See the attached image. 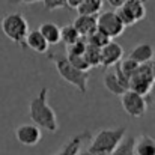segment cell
Wrapping results in <instances>:
<instances>
[{"label": "cell", "mask_w": 155, "mask_h": 155, "mask_svg": "<svg viewBox=\"0 0 155 155\" xmlns=\"http://www.w3.org/2000/svg\"><path fill=\"white\" fill-rule=\"evenodd\" d=\"M48 87H42L39 94L29 103V116L30 120L39 128H44L50 133H56L59 130V122L56 111L48 104Z\"/></svg>", "instance_id": "cell-1"}, {"label": "cell", "mask_w": 155, "mask_h": 155, "mask_svg": "<svg viewBox=\"0 0 155 155\" xmlns=\"http://www.w3.org/2000/svg\"><path fill=\"white\" fill-rule=\"evenodd\" d=\"M86 41H87L89 44H92V45H95V47H100V48H101V47H104V45H105L108 41H111V39H110L107 35H104L103 32H100V30L97 29L92 35H89V36L86 38Z\"/></svg>", "instance_id": "cell-23"}, {"label": "cell", "mask_w": 155, "mask_h": 155, "mask_svg": "<svg viewBox=\"0 0 155 155\" xmlns=\"http://www.w3.org/2000/svg\"><path fill=\"white\" fill-rule=\"evenodd\" d=\"M149 65H151V71H152V77H154V83H155V60H151Z\"/></svg>", "instance_id": "cell-30"}, {"label": "cell", "mask_w": 155, "mask_h": 155, "mask_svg": "<svg viewBox=\"0 0 155 155\" xmlns=\"http://www.w3.org/2000/svg\"><path fill=\"white\" fill-rule=\"evenodd\" d=\"M103 5L104 0H83L78 5L77 12L84 15H98L103 9Z\"/></svg>", "instance_id": "cell-18"}, {"label": "cell", "mask_w": 155, "mask_h": 155, "mask_svg": "<svg viewBox=\"0 0 155 155\" xmlns=\"http://www.w3.org/2000/svg\"><path fill=\"white\" fill-rule=\"evenodd\" d=\"M154 77H152V71H151L149 63L139 65L137 69L133 72V75L128 80V89L134 91L143 97H148L151 94V91L154 89Z\"/></svg>", "instance_id": "cell-5"}, {"label": "cell", "mask_w": 155, "mask_h": 155, "mask_svg": "<svg viewBox=\"0 0 155 155\" xmlns=\"http://www.w3.org/2000/svg\"><path fill=\"white\" fill-rule=\"evenodd\" d=\"M124 57V48L120 44L114 41H108L104 47H101V65L104 68H110Z\"/></svg>", "instance_id": "cell-11"}, {"label": "cell", "mask_w": 155, "mask_h": 155, "mask_svg": "<svg viewBox=\"0 0 155 155\" xmlns=\"http://www.w3.org/2000/svg\"><path fill=\"white\" fill-rule=\"evenodd\" d=\"M105 74H104V86L108 92H111L113 95H117L120 97L125 91H128V80L122 75V72L119 71L117 68V63L110 66V68H105Z\"/></svg>", "instance_id": "cell-9"}, {"label": "cell", "mask_w": 155, "mask_h": 155, "mask_svg": "<svg viewBox=\"0 0 155 155\" xmlns=\"http://www.w3.org/2000/svg\"><path fill=\"white\" fill-rule=\"evenodd\" d=\"M131 59H134L137 63H149L151 60H154L155 56V48L152 44L149 42H142V44H137L128 54Z\"/></svg>", "instance_id": "cell-15"}, {"label": "cell", "mask_w": 155, "mask_h": 155, "mask_svg": "<svg viewBox=\"0 0 155 155\" xmlns=\"http://www.w3.org/2000/svg\"><path fill=\"white\" fill-rule=\"evenodd\" d=\"M116 14L125 27H131L136 23L145 20L146 17L145 2L143 0H127L120 8L116 9Z\"/></svg>", "instance_id": "cell-6"}, {"label": "cell", "mask_w": 155, "mask_h": 155, "mask_svg": "<svg viewBox=\"0 0 155 155\" xmlns=\"http://www.w3.org/2000/svg\"><path fill=\"white\" fill-rule=\"evenodd\" d=\"M97 29L107 35L110 39H113L120 36L127 27L117 17L116 11H104L100 12V15H97Z\"/></svg>", "instance_id": "cell-8"}, {"label": "cell", "mask_w": 155, "mask_h": 155, "mask_svg": "<svg viewBox=\"0 0 155 155\" xmlns=\"http://www.w3.org/2000/svg\"><path fill=\"white\" fill-rule=\"evenodd\" d=\"M77 155H95V154H92L91 151H83V152H80V151H78V154Z\"/></svg>", "instance_id": "cell-31"}, {"label": "cell", "mask_w": 155, "mask_h": 155, "mask_svg": "<svg viewBox=\"0 0 155 155\" xmlns=\"http://www.w3.org/2000/svg\"><path fill=\"white\" fill-rule=\"evenodd\" d=\"M81 2H83V0H66V5H68V8H71V9H77Z\"/></svg>", "instance_id": "cell-29"}, {"label": "cell", "mask_w": 155, "mask_h": 155, "mask_svg": "<svg viewBox=\"0 0 155 155\" xmlns=\"http://www.w3.org/2000/svg\"><path fill=\"white\" fill-rule=\"evenodd\" d=\"M120 104H122V108L125 110V113H128L134 119L143 117L149 108V101L146 97H143L134 91H130V89L120 95Z\"/></svg>", "instance_id": "cell-7"}, {"label": "cell", "mask_w": 155, "mask_h": 155, "mask_svg": "<svg viewBox=\"0 0 155 155\" xmlns=\"http://www.w3.org/2000/svg\"><path fill=\"white\" fill-rule=\"evenodd\" d=\"M143 2H145V3H146V2H148V0H143Z\"/></svg>", "instance_id": "cell-32"}, {"label": "cell", "mask_w": 155, "mask_h": 155, "mask_svg": "<svg viewBox=\"0 0 155 155\" xmlns=\"http://www.w3.org/2000/svg\"><path fill=\"white\" fill-rule=\"evenodd\" d=\"M140 63H137L134 59H131L130 56L128 57H122L120 60H119V63H117V68H119V71L122 72V75L127 78V80H130V77L133 75V72L137 69V66H139Z\"/></svg>", "instance_id": "cell-22"}, {"label": "cell", "mask_w": 155, "mask_h": 155, "mask_svg": "<svg viewBox=\"0 0 155 155\" xmlns=\"http://www.w3.org/2000/svg\"><path fill=\"white\" fill-rule=\"evenodd\" d=\"M26 47L38 54H44V53H48L50 44L45 41V38L36 29V30H29V33L26 36Z\"/></svg>", "instance_id": "cell-14"}, {"label": "cell", "mask_w": 155, "mask_h": 155, "mask_svg": "<svg viewBox=\"0 0 155 155\" xmlns=\"http://www.w3.org/2000/svg\"><path fill=\"white\" fill-rule=\"evenodd\" d=\"M127 0H107V3L113 8V9H117V8H120L124 3H125Z\"/></svg>", "instance_id": "cell-28"}, {"label": "cell", "mask_w": 155, "mask_h": 155, "mask_svg": "<svg viewBox=\"0 0 155 155\" xmlns=\"http://www.w3.org/2000/svg\"><path fill=\"white\" fill-rule=\"evenodd\" d=\"M134 152L136 155H155V139L148 134L136 137Z\"/></svg>", "instance_id": "cell-16"}, {"label": "cell", "mask_w": 155, "mask_h": 155, "mask_svg": "<svg viewBox=\"0 0 155 155\" xmlns=\"http://www.w3.org/2000/svg\"><path fill=\"white\" fill-rule=\"evenodd\" d=\"M2 32L6 38H9L14 44L26 50V36L29 33V23L21 12H12L3 17L2 20Z\"/></svg>", "instance_id": "cell-3"}, {"label": "cell", "mask_w": 155, "mask_h": 155, "mask_svg": "<svg viewBox=\"0 0 155 155\" xmlns=\"http://www.w3.org/2000/svg\"><path fill=\"white\" fill-rule=\"evenodd\" d=\"M86 38H80L78 41L72 42L71 45H66V54L74 56V54H83L86 50Z\"/></svg>", "instance_id": "cell-24"}, {"label": "cell", "mask_w": 155, "mask_h": 155, "mask_svg": "<svg viewBox=\"0 0 155 155\" xmlns=\"http://www.w3.org/2000/svg\"><path fill=\"white\" fill-rule=\"evenodd\" d=\"M42 2H44V8L47 11H56V9L68 8L66 0H42Z\"/></svg>", "instance_id": "cell-26"}, {"label": "cell", "mask_w": 155, "mask_h": 155, "mask_svg": "<svg viewBox=\"0 0 155 155\" xmlns=\"http://www.w3.org/2000/svg\"><path fill=\"white\" fill-rule=\"evenodd\" d=\"M80 38L81 36L78 35V32L75 30V27L72 24H66V26L60 27V42H63L65 47L66 45H71L72 42L78 41Z\"/></svg>", "instance_id": "cell-21"}, {"label": "cell", "mask_w": 155, "mask_h": 155, "mask_svg": "<svg viewBox=\"0 0 155 155\" xmlns=\"http://www.w3.org/2000/svg\"><path fill=\"white\" fill-rule=\"evenodd\" d=\"M134 142H136L134 136H125L120 140V143L108 155H136V152H134Z\"/></svg>", "instance_id": "cell-19"}, {"label": "cell", "mask_w": 155, "mask_h": 155, "mask_svg": "<svg viewBox=\"0 0 155 155\" xmlns=\"http://www.w3.org/2000/svg\"><path fill=\"white\" fill-rule=\"evenodd\" d=\"M66 57H68V60H69L75 68H78V69H81V71H87V72H89L91 65L87 63V60L84 59V56H83V54H74V56H66Z\"/></svg>", "instance_id": "cell-25"}, {"label": "cell", "mask_w": 155, "mask_h": 155, "mask_svg": "<svg viewBox=\"0 0 155 155\" xmlns=\"http://www.w3.org/2000/svg\"><path fill=\"white\" fill-rule=\"evenodd\" d=\"M15 139L24 146H35L41 142L42 133L38 125L32 124H21L15 128Z\"/></svg>", "instance_id": "cell-10"}, {"label": "cell", "mask_w": 155, "mask_h": 155, "mask_svg": "<svg viewBox=\"0 0 155 155\" xmlns=\"http://www.w3.org/2000/svg\"><path fill=\"white\" fill-rule=\"evenodd\" d=\"M127 136V128L125 127H117V128H104L98 131L91 142V146L87 151H91L95 155H108L119 143L120 140Z\"/></svg>", "instance_id": "cell-4"}, {"label": "cell", "mask_w": 155, "mask_h": 155, "mask_svg": "<svg viewBox=\"0 0 155 155\" xmlns=\"http://www.w3.org/2000/svg\"><path fill=\"white\" fill-rule=\"evenodd\" d=\"M83 56L87 60V63L91 65V68H98L101 65V48L100 47H95V45H92V44L87 42Z\"/></svg>", "instance_id": "cell-20"}, {"label": "cell", "mask_w": 155, "mask_h": 155, "mask_svg": "<svg viewBox=\"0 0 155 155\" xmlns=\"http://www.w3.org/2000/svg\"><path fill=\"white\" fill-rule=\"evenodd\" d=\"M91 137H92V136H91V133H87V131H83V133H80V134H75V136H72L56 154H53V155H77L78 151L81 149L83 143H84L87 139H91Z\"/></svg>", "instance_id": "cell-12"}, {"label": "cell", "mask_w": 155, "mask_h": 155, "mask_svg": "<svg viewBox=\"0 0 155 155\" xmlns=\"http://www.w3.org/2000/svg\"><path fill=\"white\" fill-rule=\"evenodd\" d=\"M47 57L51 60L59 72V75L69 83L71 86H74L78 92L86 94L87 92V81H89V72L87 71H81L78 68H75L66 56L63 54H56V53H48Z\"/></svg>", "instance_id": "cell-2"}, {"label": "cell", "mask_w": 155, "mask_h": 155, "mask_svg": "<svg viewBox=\"0 0 155 155\" xmlns=\"http://www.w3.org/2000/svg\"><path fill=\"white\" fill-rule=\"evenodd\" d=\"M38 30L41 32V35L45 38V41L50 44V45H56V44H60V27L54 23H42Z\"/></svg>", "instance_id": "cell-17"}, {"label": "cell", "mask_w": 155, "mask_h": 155, "mask_svg": "<svg viewBox=\"0 0 155 155\" xmlns=\"http://www.w3.org/2000/svg\"><path fill=\"white\" fill-rule=\"evenodd\" d=\"M72 26L78 32L81 38H87L97 30V15H84L78 14V17L74 20Z\"/></svg>", "instance_id": "cell-13"}, {"label": "cell", "mask_w": 155, "mask_h": 155, "mask_svg": "<svg viewBox=\"0 0 155 155\" xmlns=\"http://www.w3.org/2000/svg\"><path fill=\"white\" fill-rule=\"evenodd\" d=\"M11 5H32V3H38L42 0H8Z\"/></svg>", "instance_id": "cell-27"}]
</instances>
